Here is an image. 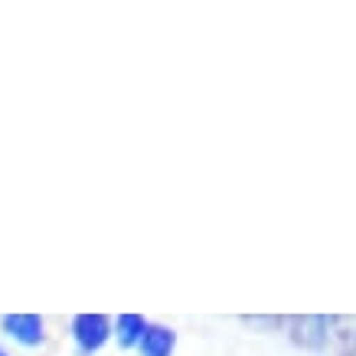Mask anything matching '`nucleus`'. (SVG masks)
Returning a JSON list of instances; mask_svg holds the SVG:
<instances>
[{
    "label": "nucleus",
    "instance_id": "nucleus-4",
    "mask_svg": "<svg viewBox=\"0 0 356 356\" xmlns=\"http://www.w3.org/2000/svg\"><path fill=\"white\" fill-rule=\"evenodd\" d=\"M144 327H147L144 317H138V314H121L118 317V343L134 346L140 340V334H144Z\"/></svg>",
    "mask_w": 356,
    "mask_h": 356
},
{
    "label": "nucleus",
    "instance_id": "nucleus-1",
    "mask_svg": "<svg viewBox=\"0 0 356 356\" xmlns=\"http://www.w3.org/2000/svg\"><path fill=\"white\" fill-rule=\"evenodd\" d=\"M111 334V324L105 314H79L76 321H72V337H76V343L82 353H95L105 346Z\"/></svg>",
    "mask_w": 356,
    "mask_h": 356
},
{
    "label": "nucleus",
    "instance_id": "nucleus-5",
    "mask_svg": "<svg viewBox=\"0 0 356 356\" xmlns=\"http://www.w3.org/2000/svg\"><path fill=\"white\" fill-rule=\"evenodd\" d=\"M0 356H7V350H3V346H0Z\"/></svg>",
    "mask_w": 356,
    "mask_h": 356
},
{
    "label": "nucleus",
    "instance_id": "nucleus-2",
    "mask_svg": "<svg viewBox=\"0 0 356 356\" xmlns=\"http://www.w3.org/2000/svg\"><path fill=\"white\" fill-rule=\"evenodd\" d=\"M3 330L23 346H40L46 340V324L40 314H7L3 317Z\"/></svg>",
    "mask_w": 356,
    "mask_h": 356
},
{
    "label": "nucleus",
    "instance_id": "nucleus-3",
    "mask_svg": "<svg viewBox=\"0 0 356 356\" xmlns=\"http://www.w3.org/2000/svg\"><path fill=\"white\" fill-rule=\"evenodd\" d=\"M138 346H140V356H170L173 346H177V334L167 330V327L147 324L144 334H140V340H138Z\"/></svg>",
    "mask_w": 356,
    "mask_h": 356
}]
</instances>
